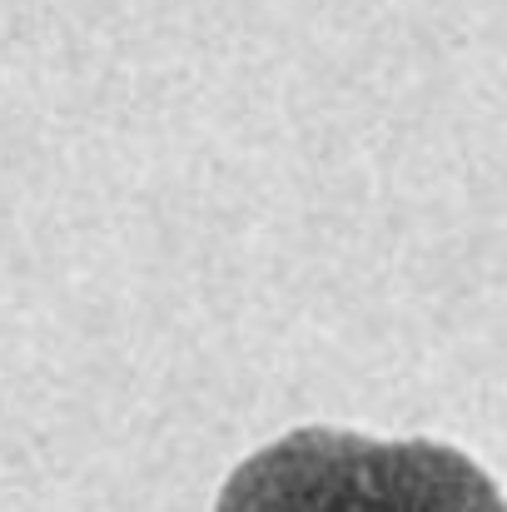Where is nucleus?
<instances>
[{"instance_id":"1","label":"nucleus","mask_w":507,"mask_h":512,"mask_svg":"<svg viewBox=\"0 0 507 512\" xmlns=\"http://www.w3.org/2000/svg\"><path fill=\"white\" fill-rule=\"evenodd\" d=\"M219 512H507V503L448 443L299 428L229 473Z\"/></svg>"}]
</instances>
